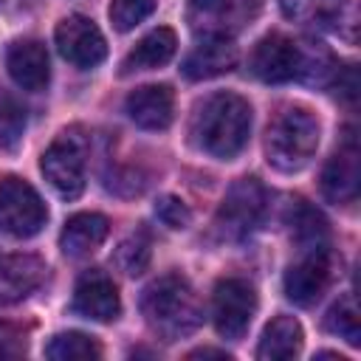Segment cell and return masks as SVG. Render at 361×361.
Here are the masks:
<instances>
[{"instance_id":"22","label":"cell","mask_w":361,"mask_h":361,"mask_svg":"<svg viewBox=\"0 0 361 361\" xmlns=\"http://www.w3.org/2000/svg\"><path fill=\"white\" fill-rule=\"evenodd\" d=\"M279 3L288 20L313 28L336 25L347 8V0H279Z\"/></svg>"},{"instance_id":"4","label":"cell","mask_w":361,"mask_h":361,"mask_svg":"<svg viewBox=\"0 0 361 361\" xmlns=\"http://www.w3.org/2000/svg\"><path fill=\"white\" fill-rule=\"evenodd\" d=\"M85 166H87V135L79 127L62 130L39 158V169L45 180L65 200H73L82 195Z\"/></svg>"},{"instance_id":"21","label":"cell","mask_w":361,"mask_h":361,"mask_svg":"<svg viewBox=\"0 0 361 361\" xmlns=\"http://www.w3.org/2000/svg\"><path fill=\"white\" fill-rule=\"evenodd\" d=\"M288 226H290V240L299 245V251L327 245V237H330L327 220H324V214H322L319 209H313L307 200H293V203H290Z\"/></svg>"},{"instance_id":"28","label":"cell","mask_w":361,"mask_h":361,"mask_svg":"<svg viewBox=\"0 0 361 361\" xmlns=\"http://www.w3.org/2000/svg\"><path fill=\"white\" fill-rule=\"evenodd\" d=\"M155 217L166 226V228H186L189 223H192V212H189V206L180 200V197H175V195H164V197H158V203H155Z\"/></svg>"},{"instance_id":"1","label":"cell","mask_w":361,"mask_h":361,"mask_svg":"<svg viewBox=\"0 0 361 361\" xmlns=\"http://www.w3.org/2000/svg\"><path fill=\"white\" fill-rule=\"evenodd\" d=\"M251 133V104L237 93H212L195 104L189 135L197 149L228 161L243 152Z\"/></svg>"},{"instance_id":"9","label":"cell","mask_w":361,"mask_h":361,"mask_svg":"<svg viewBox=\"0 0 361 361\" xmlns=\"http://www.w3.org/2000/svg\"><path fill=\"white\" fill-rule=\"evenodd\" d=\"M330 282H333V254H330V245L307 248L285 271V296L293 305H299V307H310V305H316L324 296Z\"/></svg>"},{"instance_id":"11","label":"cell","mask_w":361,"mask_h":361,"mask_svg":"<svg viewBox=\"0 0 361 361\" xmlns=\"http://www.w3.org/2000/svg\"><path fill=\"white\" fill-rule=\"evenodd\" d=\"M73 310L93 322H113L121 313L116 282L99 268L85 271L73 288Z\"/></svg>"},{"instance_id":"5","label":"cell","mask_w":361,"mask_h":361,"mask_svg":"<svg viewBox=\"0 0 361 361\" xmlns=\"http://www.w3.org/2000/svg\"><path fill=\"white\" fill-rule=\"evenodd\" d=\"M268 212V192L257 178H240L237 183H231V189L226 192L214 226L217 234L223 240H243L248 237L254 228H259V223L265 220Z\"/></svg>"},{"instance_id":"23","label":"cell","mask_w":361,"mask_h":361,"mask_svg":"<svg viewBox=\"0 0 361 361\" xmlns=\"http://www.w3.org/2000/svg\"><path fill=\"white\" fill-rule=\"evenodd\" d=\"M149 259H152V243L147 231H135L124 237L113 251V265L127 276H141L149 268Z\"/></svg>"},{"instance_id":"3","label":"cell","mask_w":361,"mask_h":361,"mask_svg":"<svg viewBox=\"0 0 361 361\" xmlns=\"http://www.w3.org/2000/svg\"><path fill=\"white\" fill-rule=\"evenodd\" d=\"M319 116L305 104H282L265 127V158L279 172H299L316 155Z\"/></svg>"},{"instance_id":"13","label":"cell","mask_w":361,"mask_h":361,"mask_svg":"<svg viewBox=\"0 0 361 361\" xmlns=\"http://www.w3.org/2000/svg\"><path fill=\"white\" fill-rule=\"evenodd\" d=\"M124 110L141 130H166L175 118V93L169 85H141L127 96Z\"/></svg>"},{"instance_id":"18","label":"cell","mask_w":361,"mask_h":361,"mask_svg":"<svg viewBox=\"0 0 361 361\" xmlns=\"http://www.w3.org/2000/svg\"><path fill=\"white\" fill-rule=\"evenodd\" d=\"M186 17L192 28L203 37H228L237 20L243 17V3L240 0H189Z\"/></svg>"},{"instance_id":"12","label":"cell","mask_w":361,"mask_h":361,"mask_svg":"<svg viewBox=\"0 0 361 361\" xmlns=\"http://www.w3.org/2000/svg\"><path fill=\"white\" fill-rule=\"evenodd\" d=\"M6 71L17 87H23L28 93L45 90L48 79H51L45 45L39 39H17L6 54Z\"/></svg>"},{"instance_id":"25","label":"cell","mask_w":361,"mask_h":361,"mask_svg":"<svg viewBox=\"0 0 361 361\" xmlns=\"http://www.w3.org/2000/svg\"><path fill=\"white\" fill-rule=\"evenodd\" d=\"M324 327H327L330 333L341 336V338H344L347 344H353V347L361 344V319H358V307H355L353 296L338 299V302L327 310Z\"/></svg>"},{"instance_id":"17","label":"cell","mask_w":361,"mask_h":361,"mask_svg":"<svg viewBox=\"0 0 361 361\" xmlns=\"http://www.w3.org/2000/svg\"><path fill=\"white\" fill-rule=\"evenodd\" d=\"M107 231H110V223H107L104 214H99V212H79V214L65 220L62 234H59V248L71 259L90 257L107 240Z\"/></svg>"},{"instance_id":"20","label":"cell","mask_w":361,"mask_h":361,"mask_svg":"<svg viewBox=\"0 0 361 361\" xmlns=\"http://www.w3.org/2000/svg\"><path fill=\"white\" fill-rule=\"evenodd\" d=\"M302 350V324L293 316H276L271 324L262 330L257 358L262 361H285L296 358Z\"/></svg>"},{"instance_id":"7","label":"cell","mask_w":361,"mask_h":361,"mask_svg":"<svg viewBox=\"0 0 361 361\" xmlns=\"http://www.w3.org/2000/svg\"><path fill=\"white\" fill-rule=\"evenodd\" d=\"M254 313H257V290L248 279L226 276L214 285L212 319H214V330L223 338L240 341L245 336Z\"/></svg>"},{"instance_id":"2","label":"cell","mask_w":361,"mask_h":361,"mask_svg":"<svg viewBox=\"0 0 361 361\" xmlns=\"http://www.w3.org/2000/svg\"><path fill=\"white\" fill-rule=\"evenodd\" d=\"M141 316L158 338L178 341V338L192 336L200 327L203 305L195 288L180 274H164L144 288Z\"/></svg>"},{"instance_id":"26","label":"cell","mask_w":361,"mask_h":361,"mask_svg":"<svg viewBox=\"0 0 361 361\" xmlns=\"http://www.w3.org/2000/svg\"><path fill=\"white\" fill-rule=\"evenodd\" d=\"M23 133H25V107L3 93L0 96V149L3 152H14L23 141Z\"/></svg>"},{"instance_id":"19","label":"cell","mask_w":361,"mask_h":361,"mask_svg":"<svg viewBox=\"0 0 361 361\" xmlns=\"http://www.w3.org/2000/svg\"><path fill=\"white\" fill-rule=\"evenodd\" d=\"M175 48H178V37L172 28H152L147 37H141L135 42V48L124 56L121 62V73H135V71H152V68H161L166 65L172 56H175Z\"/></svg>"},{"instance_id":"27","label":"cell","mask_w":361,"mask_h":361,"mask_svg":"<svg viewBox=\"0 0 361 361\" xmlns=\"http://www.w3.org/2000/svg\"><path fill=\"white\" fill-rule=\"evenodd\" d=\"M158 0H110L107 17L116 31H133L138 23H144L155 11Z\"/></svg>"},{"instance_id":"14","label":"cell","mask_w":361,"mask_h":361,"mask_svg":"<svg viewBox=\"0 0 361 361\" xmlns=\"http://www.w3.org/2000/svg\"><path fill=\"white\" fill-rule=\"evenodd\" d=\"M322 195L330 203H353L358 197V147L353 135H347V141L324 164Z\"/></svg>"},{"instance_id":"10","label":"cell","mask_w":361,"mask_h":361,"mask_svg":"<svg viewBox=\"0 0 361 361\" xmlns=\"http://www.w3.org/2000/svg\"><path fill=\"white\" fill-rule=\"evenodd\" d=\"M56 48L62 59H68L76 68H96L107 56V42L99 25L85 14H68L59 20L54 31Z\"/></svg>"},{"instance_id":"8","label":"cell","mask_w":361,"mask_h":361,"mask_svg":"<svg viewBox=\"0 0 361 361\" xmlns=\"http://www.w3.org/2000/svg\"><path fill=\"white\" fill-rule=\"evenodd\" d=\"M248 68L259 82H268V85H282V82L299 79V71H302V39L285 37L279 31L265 34L254 45Z\"/></svg>"},{"instance_id":"6","label":"cell","mask_w":361,"mask_h":361,"mask_svg":"<svg viewBox=\"0 0 361 361\" xmlns=\"http://www.w3.org/2000/svg\"><path fill=\"white\" fill-rule=\"evenodd\" d=\"M48 220V209L39 192L23 178H3L0 180V228L11 237L28 240L42 231Z\"/></svg>"},{"instance_id":"15","label":"cell","mask_w":361,"mask_h":361,"mask_svg":"<svg viewBox=\"0 0 361 361\" xmlns=\"http://www.w3.org/2000/svg\"><path fill=\"white\" fill-rule=\"evenodd\" d=\"M240 59L237 45L231 42V37H203L183 59L180 71L186 79L200 82V79H214L228 73Z\"/></svg>"},{"instance_id":"24","label":"cell","mask_w":361,"mask_h":361,"mask_svg":"<svg viewBox=\"0 0 361 361\" xmlns=\"http://www.w3.org/2000/svg\"><path fill=\"white\" fill-rule=\"evenodd\" d=\"M45 355L54 361H71V358H99L102 347L93 336L79 333V330H68V333H56L48 344H45Z\"/></svg>"},{"instance_id":"29","label":"cell","mask_w":361,"mask_h":361,"mask_svg":"<svg viewBox=\"0 0 361 361\" xmlns=\"http://www.w3.org/2000/svg\"><path fill=\"white\" fill-rule=\"evenodd\" d=\"M189 358H231L226 350H212V347H200L195 353H189Z\"/></svg>"},{"instance_id":"16","label":"cell","mask_w":361,"mask_h":361,"mask_svg":"<svg viewBox=\"0 0 361 361\" xmlns=\"http://www.w3.org/2000/svg\"><path fill=\"white\" fill-rule=\"evenodd\" d=\"M45 279V262L34 254L0 257V305H14L34 293Z\"/></svg>"}]
</instances>
